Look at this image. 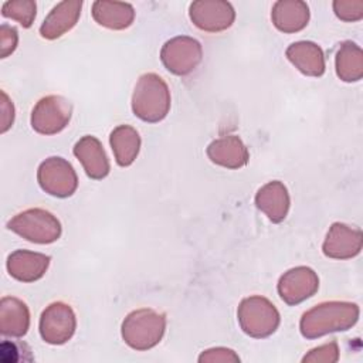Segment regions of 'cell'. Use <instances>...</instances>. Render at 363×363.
<instances>
[{"label":"cell","instance_id":"cell-1","mask_svg":"<svg viewBox=\"0 0 363 363\" xmlns=\"http://www.w3.org/2000/svg\"><path fill=\"white\" fill-rule=\"evenodd\" d=\"M359 319V306L350 302H323L306 312L301 319L305 337H318L329 332L346 330Z\"/></svg>","mask_w":363,"mask_h":363},{"label":"cell","instance_id":"cell-2","mask_svg":"<svg viewBox=\"0 0 363 363\" xmlns=\"http://www.w3.org/2000/svg\"><path fill=\"white\" fill-rule=\"evenodd\" d=\"M170 106V95L164 81L156 74H145L135 86L132 108L136 116L146 122L163 119Z\"/></svg>","mask_w":363,"mask_h":363},{"label":"cell","instance_id":"cell-3","mask_svg":"<svg viewBox=\"0 0 363 363\" xmlns=\"http://www.w3.org/2000/svg\"><path fill=\"white\" fill-rule=\"evenodd\" d=\"M164 332V316L150 309H139L128 315L122 325V336L133 349L155 346Z\"/></svg>","mask_w":363,"mask_h":363},{"label":"cell","instance_id":"cell-4","mask_svg":"<svg viewBox=\"0 0 363 363\" xmlns=\"http://www.w3.org/2000/svg\"><path fill=\"white\" fill-rule=\"evenodd\" d=\"M238 319L242 330L255 337L268 336L279 323L278 311L269 301L259 296H251L241 302Z\"/></svg>","mask_w":363,"mask_h":363},{"label":"cell","instance_id":"cell-5","mask_svg":"<svg viewBox=\"0 0 363 363\" xmlns=\"http://www.w3.org/2000/svg\"><path fill=\"white\" fill-rule=\"evenodd\" d=\"M10 228L24 235L28 241L34 242H52L61 234V225L58 220L44 210H28L18 214L11 223Z\"/></svg>","mask_w":363,"mask_h":363},{"label":"cell","instance_id":"cell-6","mask_svg":"<svg viewBox=\"0 0 363 363\" xmlns=\"http://www.w3.org/2000/svg\"><path fill=\"white\" fill-rule=\"evenodd\" d=\"M201 60L199 41L190 37H176L167 41L162 50V61L169 71L177 75L191 72Z\"/></svg>","mask_w":363,"mask_h":363},{"label":"cell","instance_id":"cell-7","mask_svg":"<svg viewBox=\"0 0 363 363\" xmlns=\"http://www.w3.org/2000/svg\"><path fill=\"white\" fill-rule=\"evenodd\" d=\"M40 186L52 196H71L77 189V174L72 166L61 157H50L38 169Z\"/></svg>","mask_w":363,"mask_h":363},{"label":"cell","instance_id":"cell-8","mask_svg":"<svg viewBox=\"0 0 363 363\" xmlns=\"http://www.w3.org/2000/svg\"><path fill=\"white\" fill-rule=\"evenodd\" d=\"M71 118V105L61 96L43 98L33 111L31 123L40 133L51 135L65 128Z\"/></svg>","mask_w":363,"mask_h":363},{"label":"cell","instance_id":"cell-9","mask_svg":"<svg viewBox=\"0 0 363 363\" xmlns=\"http://www.w3.org/2000/svg\"><path fill=\"white\" fill-rule=\"evenodd\" d=\"M75 329V315L69 305L55 302L50 305L41 315L40 332L48 343H64L67 342Z\"/></svg>","mask_w":363,"mask_h":363},{"label":"cell","instance_id":"cell-10","mask_svg":"<svg viewBox=\"0 0 363 363\" xmlns=\"http://www.w3.org/2000/svg\"><path fill=\"white\" fill-rule=\"evenodd\" d=\"M234 9L227 1H194L190 6V18L201 30L221 31L234 21Z\"/></svg>","mask_w":363,"mask_h":363},{"label":"cell","instance_id":"cell-11","mask_svg":"<svg viewBox=\"0 0 363 363\" xmlns=\"http://www.w3.org/2000/svg\"><path fill=\"white\" fill-rule=\"evenodd\" d=\"M318 286L319 279L316 274L311 268L298 267L281 277L278 291L281 298L286 303L294 305L312 296L316 292Z\"/></svg>","mask_w":363,"mask_h":363},{"label":"cell","instance_id":"cell-12","mask_svg":"<svg viewBox=\"0 0 363 363\" xmlns=\"http://www.w3.org/2000/svg\"><path fill=\"white\" fill-rule=\"evenodd\" d=\"M362 231L335 223L323 242V252L330 258L345 259L357 255L362 250Z\"/></svg>","mask_w":363,"mask_h":363},{"label":"cell","instance_id":"cell-13","mask_svg":"<svg viewBox=\"0 0 363 363\" xmlns=\"http://www.w3.org/2000/svg\"><path fill=\"white\" fill-rule=\"evenodd\" d=\"M74 155L81 160L86 174L92 179H102L109 172L106 155L98 139L94 136L82 138L74 147Z\"/></svg>","mask_w":363,"mask_h":363},{"label":"cell","instance_id":"cell-14","mask_svg":"<svg viewBox=\"0 0 363 363\" xmlns=\"http://www.w3.org/2000/svg\"><path fill=\"white\" fill-rule=\"evenodd\" d=\"M81 1H62L57 4L44 20L40 33L45 38H57L77 23L81 13Z\"/></svg>","mask_w":363,"mask_h":363},{"label":"cell","instance_id":"cell-15","mask_svg":"<svg viewBox=\"0 0 363 363\" xmlns=\"http://www.w3.org/2000/svg\"><path fill=\"white\" fill-rule=\"evenodd\" d=\"M288 60L306 75L319 77L325 71V60L322 50L311 41H299L291 44L286 50Z\"/></svg>","mask_w":363,"mask_h":363},{"label":"cell","instance_id":"cell-16","mask_svg":"<svg viewBox=\"0 0 363 363\" xmlns=\"http://www.w3.org/2000/svg\"><path fill=\"white\" fill-rule=\"evenodd\" d=\"M257 207L262 210L269 220L278 223L285 218L289 207V196L285 186L279 182H271L259 189L255 197Z\"/></svg>","mask_w":363,"mask_h":363},{"label":"cell","instance_id":"cell-17","mask_svg":"<svg viewBox=\"0 0 363 363\" xmlns=\"http://www.w3.org/2000/svg\"><path fill=\"white\" fill-rule=\"evenodd\" d=\"M272 21L284 33L302 30L309 20V9L303 1H277L272 9Z\"/></svg>","mask_w":363,"mask_h":363},{"label":"cell","instance_id":"cell-18","mask_svg":"<svg viewBox=\"0 0 363 363\" xmlns=\"http://www.w3.org/2000/svg\"><path fill=\"white\" fill-rule=\"evenodd\" d=\"M50 262V257L28 252L17 251L9 259V269L13 277L21 281H34L43 277Z\"/></svg>","mask_w":363,"mask_h":363},{"label":"cell","instance_id":"cell-19","mask_svg":"<svg viewBox=\"0 0 363 363\" xmlns=\"http://www.w3.org/2000/svg\"><path fill=\"white\" fill-rule=\"evenodd\" d=\"M207 153L214 163L225 167H231V169L245 164L248 157L245 146L235 136H228V138L214 140L208 146Z\"/></svg>","mask_w":363,"mask_h":363},{"label":"cell","instance_id":"cell-20","mask_svg":"<svg viewBox=\"0 0 363 363\" xmlns=\"http://www.w3.org/2000/svg\"><path fill=\"white\" fill-rule=\"evenodd\" d=\"M92 14L101 26L115 30L126 28L135 17V11L130 4L116 1H95L92 6Z\"/></svg>","mask_w":363,"mask_h":363},{"label":"cell","instance_id":"cell-21","mask_svg":"<svg viewBox=\"0 0 363 363\" xmlns=\"http://www.w3.org/2000/svg\"><path fill=\"white\" fill-rule=\"evenodd\" d=\"M336 74L342 81L354 82L363 75V52L356 43L345 41L336 54Z\"/></svg>","mask_w":363,"mask_h":363},{"label":"cell","instance_id":"cell-22","mask_svg":"<svg viewBox=\"0 0 363 363\" xmlns=\"http://www.w3.org/2000/svg\"><path fill=\"white\" fill-rule=\"evenodd\" d=\"M111 146L118 164L129 166L139 152L140 139L133 128L122 125L111 133Z\"/></svg>","mask_w":363,"mask_h":363},{"label":"cell","instance_id":"cell-23","mask_svg":"<svg viewBox=\"0 0 363 363\" xmlns=\"http://www.w3.org/2000/svg\"><path fill=\"white\" fill-rule=\"evenodd\" d=\"M335 14L343 21H357L363 17V1L352 0V1H333Z\"/></svg>","mask_w":363,"mask_h":363},{"label":"cell","instance_id":"cell-24","mask_svg":"<svg viewBox=\"0 0 363 363\" xmlns=\"http://www.w3.org/2000/svg\"><path fill=\"white\" fill-rule=\"evenodd\" d=\"M9 7H11V17L17 18L20 24L24 27H30L33 18L35 17V3L33 1H14V3H6Z\"/></svg>","mask_w":363,"mask_h":363}]
</instances>
